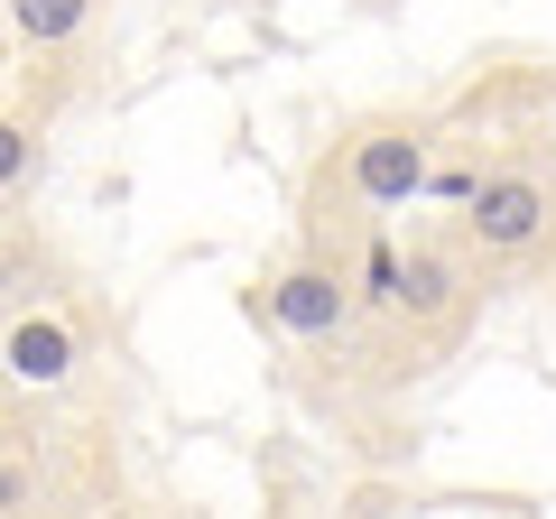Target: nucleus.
<instances>
[{
	"instance_id": "nucleus-1",
	"label": "nucleus",
	"mask_w": 556,
	"mask_h": 519,
	"mask_svg": "<svg viewBox=\"0 0 556 519\" xmlns=\"http://www.w3.org/2000/svg\"><path fill=\"white\" fill-rule=\"evenodd\" d=\"M427 167H437V130L427 121H362V130H343L334 159H325V186H334V204L353 223H380L399 214V204L427 195Z\"/></svg>"
},
{
	"instance_id": "nucleus-2",
	"label": "nucleus",
	"mask_w": 556,
	"mask_h": 519,
	"mask_svg": "<svg viewBox=\"0 0 556 519\" xmlns=\"http://www.w3.org/2000/svg\"><path fill=\"white\" fill-rule=\"evenodd\" d=\"M260 316H269V334L288 343H343L362 325V288H353V260L343 251H306V260H278L269 279H260Z\"/></svg>"
},
{
	"instance_id": "nucleus-3",
	"label": "nucleus",
	"mask_w": 556,
	"mask_h": 519,
	"mask_svg": "<svg viewBox=\"0 0 556 519\" xmlns=\"http://www.w3.org/2000/svg\"><path fill=\"white\" fill-rule=\"evenodd\" d=\"M473 298H482V260L464 251V241H408L380 316H399L408 334H427V343H455L464 316H473Z\"/></svg>"
},
{
	"instance_id": "nucleus-4",
	"label": "nucleus",
	"mask_w": 556,
	"mask_h": 519,
	"mask_svg": "<svg viewBox=\"0 0 556 519\" xmlns=\"http://www.w3.org/2000/svg\"><path fill=\"white\" fill-rule=\"evenodd\" d=\"M547 232H556V186L538 177V167H492V177H473V195H464V214H455V241L473 260H529Z\"/></svg>"
},
{
	"instance_id": "nucleus-5",
	"label": "nucleus",
	"mask_w": 556,
	"mask_h": 519,
	"mask_svg": "<svg viewBox=\"0 0 556 519\" xmlns=\"http://www.w3.org/2000/svg\"><path fill=\"white\" fill-rule=\"evenodd\" d=\"M84 380V334L65 306H0V390L20 400H65Z\"/></svg>"
},
{
	"instance_id": "nucleus-6",
	"label": "nucleus",
	"mask_w": 556,
	"mask_h": 519,
	"mask_svg": "<svg viewBox=\"0 0 556 519\" xmlns=\"http://www.w3.org/2000/svg\"><path fill=\"white\" fill-rule=\"evenodd\" d=\"M38 501H56V445L38 427V400L0 390V519L38 510Z\"/></svg>"
},
{
	"instance_id": "nucleus-7",
	"label": "nucleus",
	"mask_w": 556,
	"mask_h": 519,
	"mask_svg": "<svg viewBox=\"0 0 556 519\" xmlns=\"http://www.w3.org/2000/svg\"><path fill=\"white\" fill-rule=\"evenodd\" d=\"M0 28L38 56H65V47L93 28V0H0Z\"/></svg>"
},
{
	"instance_id": "nucleus-8",
	"label": "nucleus",
	"mask_w": 556,
	"mask_h": 519,
	"mask_svg": "<svg viewBox=\"0 0 556 519\" xmlns=\"http://www.w3.org/2000/svg\"><path fill=\"white\" fill-rule=\"evenodd\" d=\"M28 177H38V121L0 112V195H20Z\"/></svg>"
},
{
	"instance_id": "nucleus-9",
	"label": "nucleus",
	"mask_w": 556,
	"mask_h": 519,
	"mask_svg": "<svg viewBox=\"0 0 556 519\" xmlns=\"http://www.w3.org/2000/svg\"><path fill=\"white\" fill-rule=\"evenodd\" d=\"M547 140H556V93H547Z\"/></svg>"
}]
</instances>
